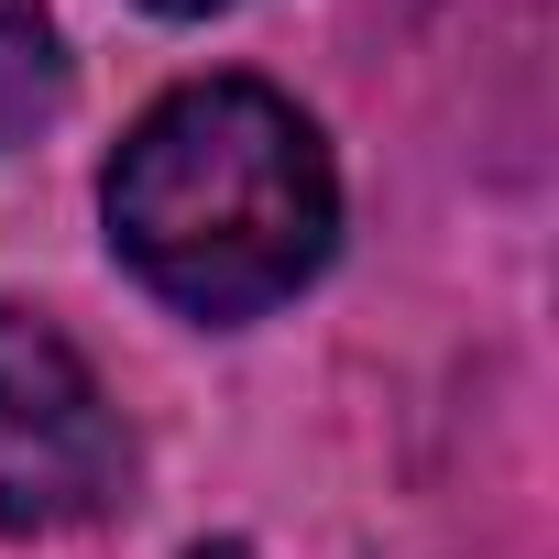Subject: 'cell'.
I'll return each mask as SVG.
<instances>
[{
	"label": "cell",
	"mask_w": 559,
	"mask_h": 559,
	"mask_svg": "<svg viewBox=\"0 0 559 559\" xmlns=\"http://www.w3.org/2000/svg\"><path fill=\"white\" fill-rule=\"evenodd\" d=\"M99 209L165 308L252 319L330 263L341 176L297 99H274L263 78H198L121 132Z\"/></svg>",
	"instance_id": "obj_1"
},
{
	"label": "cell",
	"mask_w": 559,
	"mask_h": 559,
	"mask_svg": "<svg viewBox=\"0 0 559 559\" xmlns=\"http://www.w3.org/2000/svg\"><path fill=\"white\" fill-rule=\"evenodd\" d=\"M67 99V56H56V12L45 0H0V143H34Z\"/></svg>",
	"instance_id": "obj_3"
},
{
	"label": "cell",
	"mask_w": 559,
	"mask_h": 559,
	"mask_svg": "<svg viewBox=\"0 0 559 559\" xmlns=\"http://www.w3.org/2000/svg\"><path fill=\"white\" fill-rule=\"evenodd\" d=\"M198 559H252V548H198Z\"/></svg>",
	"instance_id": "obj_5"
},
{
	"label": "cell",
	"mask_w": 559,
	"mask_h": 559,
	"mask_svg": "<svg viewBox=\"0 0 559 559\" xmlns=\"http://www.w3.org/2000/svg\"><path fill=\"white\" fill-rule=\"evenodd\" d=\"M132 472V439L99 395V373L78 362L67 330H45L34 308H0V526L45 537V526H88Z\"/></svg>",
	"instance_id": "obj_2"
},
{
	"label": "cell",
	"mask_w": 559,
	"mask_h": 559,
	"mask_svg": "<svg viewBox=\"0 0 559 559\" xmlns=\"http://www.w3.org/2000/svg\"><path fill=\"white\" fill-rule=\"evenodd\" d=\"M154 12H219V0H154Z\"/></svg>",
	"instance_id": "obj_4"
}]
</instances>
